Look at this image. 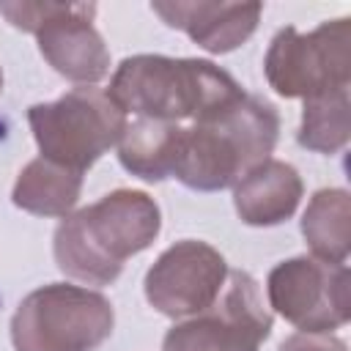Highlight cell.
Here are the masks:
<instances>
[{
	"label": "cell",
	"instance_id": "obj_9",
	"mask_svg": "<svg viewBox=\"0 0 351 351\" xmlns=\"http://www.w3.org/2000/svg\"><path fill=\"white\" fill-rule=\"evenodd\" d=\"M271 321L255 277L236 269L208 310L167 329L162 351H258L271 335Z\"/></svg>",
	"mask_w": 351,
	"mask_h": 351
},
{
	"label": "cell",
	"instance_id": "obj_7",
	"mask_svg": "<svg viewBox=\"0 0 351 351\" xmlns=\"http://www.w3.org/2000/svg\"><path fill=\"white\" fill-rule=\"evenodd\" d=\"M263 71L269 85L285 99H310L351 82V19H332L313 33L282 27L271 38Z\"/></svg>",
	"mask_w": 351,
	"mask_h": 351
},
{
	"label": "cell",
	"instance_id": "obj_14",
	"mask_svg": "<svg viewBox=\"0 0 351 351\" xmlns=\"http://www.w3.org/2000/svg\"><path fill=\"white\" fill-rule=\"evenodd\" d=\"M184 126L165 123V121H148L140 118L134 123H126L121 140H118V159L123 170L143 181H165L173 176L178 143H181Z\"/></svg>",
	"mask_w": 351,
	"mask_h": 351
},
{
	"label": "cell",
	"instance_id": "obj_6",
	"mask_svg": "<svg viewBox=\"0 0 351 351\" xmlns=\"http://www.w3.org/2000/svg\"><path fill=\"white\" fill-rule=\"evenodd\" d=\"M0 14L33 33L44 60L66 80L96 85L110 71V52L93 27L96 3H0Z\"/></svg>",
	"mask_w": 351,
	"mask_h": 351
},
{
	"label": "cell",
	"instance_id": "obj_12",
	"mask_svg": "<svg viewBox=\"0 0 351 351\" xmlns=\"http://www.w3.org/2000/svg\"><path fill=\"white\" fill-rule=\"evenodd\" d=\"M302 192L304 186L296 167L269 156L233 184V206L241 222L271 228L293 217Z\"/></svg>",
	"mask_w": 351,
	"mask_h": 351
},
{
	"label": "cell",
	"instance_id": "obj_15",
	"mask_svg": "<svg viewBox=\"0 0 351 351\" xmlns=\"http://www.w3.org/2000/svg\"><path fill=\"white\" fill-rule=\"evenodd\" d=\"M302 236L313 258L326 263H346L351 250V197L346 189H318L304 214Z\"/></svg>",
	"mask_w": 351,
	"mask_h": 351
},
{
	"label": "cell",
	"instance_id": "obj_4",
	"mask_svg": "<svg viewBox=\"0 0 351 351\" xmlns=\"http://www.w3.org/2000/svg\"><path fill=\"white\" fill-rule=\"evenodd\" d=\"M112 326L115 313L107 296L71 282H49L19 302L11 343L16 351H93Z\"/></svg>",
	"mask_w": 351,
	"mask_h": 351
},
{
	"label": "cell",
	"instance_id": "obj_18",
	"mask_svg": "<svg viewBox=\"0 0 351 351\" xmlns=\"http://www.w3.org/2000/svg\"><path fill=\"white\" fill-rule=\"evenodd\" d=\"M0 90H3V71H0Z\"/></svg>",
	"mask_w": 351,
	"mask_h": 351
},
{
	"label": "cell",
	"instance_id": "obj_10",
	"mask_svg": "<svg viewBox=\"0 0 351 351\" xmlns=\"http://www.w3.org/2000/svg\"><path fill=\"white\" fill-rule=\"evenodd\" d=\"M228 280V263L206 241L184 239L167 247L145 274L148 304L167 318H189L208 310Z\"/></svg>",
	"mask_w": 351,
	"mask_h": 351
},
{
	"label": "cell",
	"instance_id": "obj_2",
	"mask_svg": "<svg viewBox=\"0 0 351 351\" xmlns=\"http://www.w3.org/2000/svg\"><path fill=\"white\" fill-rule=\"evenodd\" d=\"M280 115L261 96L244 93L233 104L181 132L173 178L197 192L233 186L277 145Z\"/></svg>",
	"mask_w": 351,
	"mask_h": 351
},
{
	"label": "cell",
	"instance_id": "obj_5",
	"mask_svg": "<svg viewBox=\"0 0 351 351\" xmlns=\"http://www.w3.org/2000/svg\"><path fill=\"white\" fill-rule=\"evenodd\" d=\"M27 123L44 159L82 173L112 145H118L126 115L112 104L107 90L82 85L66 96L27 110Z\"/></svg>",
	"mask_w": 351,
	"mask_h": 351
},
{
	"label": "cell",
	"instance_id": "obj_1",
	"mask_svg": "<svg viewBox=\"0 0 351 351\" xmlns=\"http://www.w3.org/2000/svg\"><path fill=\"white\" fill-rule=\"evenodd\" d=\"M162 230V214L151 195L115 189L101 200L63 217L52 252L58 269L85 285H110L123 261L148 250Z\"/></svg>",
	"mask_w": 351,
	"mask_h": 351
},
{
	"label": "cell",
	"instance_id": "obj_17",
	"mask_svg": "<svg viewBox=\"0 0 351 351\" xmlns=\"http://www.w3.org/2000/svg\"><path fill=\"white\" fill-rule=\"evenodd\" d=\"M280 351H348V346L340 337L332 335H291L288 340H282Z\"/></svg>",
	"mask_w": 351,
	"mask_h": 351
},
{
	"label": "cell",
	"instance_id": "obj_11",
	"mask_svg": "<svg viewBox=\"0 0 351 351\" xmlns=\"http://www.w3.org/2000/svg\"><path fill=\"white\" fill-rule=\"evenodd\" d=\"M151 11L165 19V25L184 30L197 47L211 55L230 52L241 47L258 27L263 14L261 3H151Z\"/></svg>",
	"mask_w": 351,
	"mask_h": 351
},
{
	"label": "cell",
	"instance_id": "obj_3",
	"mask_svg": "<svg viewBox=\"0 0 351 351\" xmlns=\"http://www.w3.org/2000/svg\"><path fill=\"white\" fill-rule=\"evenodd\" d=\"M107 96L126 115L148 121H200L244 96L241 85L211 60L132 55L115 69Z\"/></svg>",
	"mask_w": 351,
	"mask_h": 351
},
{
	"label": "cell",
	"instance_id": "obj_8",
	"mask_svg": "<svg viewBox=\"0 0 351 351\" xmlns=\"http://www.w3.org/2000/svg\"><path fill=\"white\" fill-rule=\"evenodd\" d=\"M346 263L296 255L277 263L266 277L269 307L304 335H329L351 318Z\"/></svg>",
	"mask_w": 351,
	"mask_h": 351
},
{
	"label": "cell",
	"instance_id": "obj_13",
	"mask_svg": "<svg viewBox=\"0 0 351 351\" xmlns=\"http://www.w3.org/2000/svg\"><path fill=\"white\" fill-rule=\"evenodd\" d=\"M82 192V173L60 167L44 156L27 162L14 184L11 200L16 208L38 217H69Z\"/></svg>",
	"mask_w": 351,
	"mask_h": 351
},
{
	"label": "cell",
	"instance_id": "obj_16",
	"mask_svg": "<svg viewBox=\"0 0 351 351\" xmlns=\"http://www.w3.org/2000/svg\"><path fill=\"white\" fill-rule=\"evenodd\" d=\"M348 134H351L348 88L304 99L302 123L296 132V140L302 148L315 154H337L340 148H346Z\"/></svg>",
	"mask_w": 351,
	"mask_h": 351
}]
</instances>
